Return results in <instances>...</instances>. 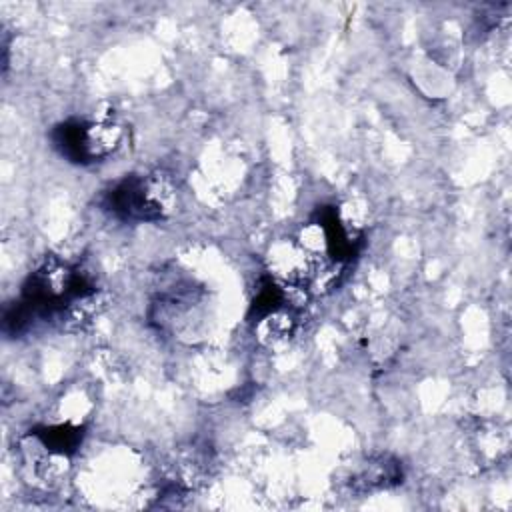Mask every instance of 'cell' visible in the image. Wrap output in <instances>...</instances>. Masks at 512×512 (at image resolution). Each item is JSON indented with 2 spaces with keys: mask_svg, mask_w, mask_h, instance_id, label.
<instances>
[{
  "mask_svg": "<svg viewBox=\"0 0 512 512\" xmlns=\"http://www.w3.org/2000/svg\"><path fill=\"white\" fill-rule=\"evenodd\" d=\"M174 202L176 188L170 176L160 170L146 176H128L114 184L104 196L106 210L132 222L162 220L170 214Z\"/></svg>",
  "mask_w": 512,
  "mask_h": 512,
  "instance_id": "1",
  "label": "cell"
},
{
  "mask_svg": "<svg viewBox=\"0 0 512 512\" xmlns=\"http://www.w3.org/2000/svg\"><path fill=\"white\" fill-rule=\"evenodd\" d=\"M294 328H296V314L292 308H284V306H278L266 314H262L258 318V324L254 328L258 340L268 346V348H274V346H280L284 342L290 340V336L294 334Z\"/></svg>",
  "mask_w": 512,
  "mask_h": 512,
  "instance_id": "4",
  "label": "cell"
},
{
  "mask_svg": "<svg viewBox=\"0 0 512 512\" xmlns=\"http://www.w3.org/2000/svg\"><path fill=\"white\" fill-rule=\"evenodd\" d=\"M400 478H402V468L394 458L370 456L352 472L348 484L354 492L366 494V492L386 490V488L398 484Z\"/></svg>",
  "mask_w": 512,
  "mask_h": 512,
  "instance_id": "3",
  "label": "cell"
},
{
  "mask_svg": "<svg viewBox=\"0 0 512 512\" xmlns=\"http://www.w3.org/2000/svg\"><path fill=\"white\" fill-rule=\"evenodd\" d=\"M52 140L70 162L94 164L116 152L122 140V128L112 118L68 120L54 128Z\"/></svg>",
  "mask_w": 512,
  "mask_h": 512,
  "instance_id": "2",
  "label": "cell"
}]
</instances>
